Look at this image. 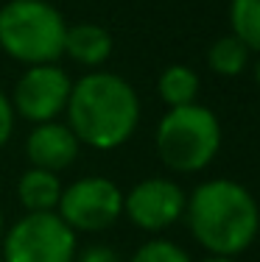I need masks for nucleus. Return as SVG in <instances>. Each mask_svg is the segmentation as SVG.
I'll list each match as a JSON object with an SVG mask.
<instances>
[{
	"label": "nucleus",
	"mask_w": 260,
	"mask_h": 262,
	"mask_svg": "<svg viewBox=\"0 0 260 262\" xmlns=\"http://www.w3.org/2000/svg\"><path fill=\"white\" fill-rule=\"evenodd\" d=\"M0 262H3V259H0Z\"/></svg>",
	"instance_id": "nucleus-21"
},
{
	"label": "nucleus",
	"mask_w": 260,
	"mask_h": 262,
	"mask_svg": "<svg viewBox=\"0 0 260 262\" xmlns=\"http://www.w3.org/2000/svg\"><path fill=\"white\" fill-rule=\"evenodd\" d=\"M17 198L28 212H53L62 198V184L56 173L42 170V167L26 170L20 184H17Z\"/></svg>",
	"instance_id": "nucleus-11"
},
{
	"label": "nucleus",
	"mask_w": 260,
	"mask_h": 262,
	"mask_svg": "<svg viewBox=\"0 0 260 262\" xmlns=\"http://www.w3.org/2000/svg\"><path fill=\"white\" fill-rule=\"evenodd\" d=\"M132 262H190V257L171 240H148L134 251Z\"/></svg>",
	"instance_id": "nucleus-15"
},
{
	"label": "nucleus",
	"mask_w": 260,
	"mask_h": 262,
	"mask_svg": "<svg viewBox=\"0 0 260 262\" xmlns=\"http://www.w3.org/2000/svg\"><path fill=\"white\" fill-rule=\"evenodd\" d=\"M73 81L67 73L56 64H31L20 76L14 86V103L17 115L34 123H48L67 109V98H70Z\"/></svg>",
	"instance_id": "nucleus-7"
},
{
	"label": "nucleus",
	"mask_w": 260,
	"mask_h": 262,
	"mask_svg": "<svg viewBox=\"0 0 260 262\" xmlns=\"http://www.w3.org/2000/svg\"><path fill=\"white\" fill-rule=\"evenodd\" d=\"M26 154L34 167L42 170L59 173L65 167H70L78 157V140L70 131V126H62V123H36V128L28 134L26 142Z\"/></svg>",
	"instance_id": "nucleus-9"
},
{
	"label": "nucleus",
	"mask_w": 260,
	"mask_h": 262,
	"mask_svg": "<svg viewBox=\"0 0 260 262\" xmlns=\"http://www.w3.org/2000/svg\"><path fill=\"white\" fill-rule=\"evenodd\" d=\"M65 17L45 0H9L0 9V48L26 64H53L65 53Z\"/></svg>",
	"instance_id": "nucleus-3"
},
{
	"label": "nucleus",
	"mask_w": 260,
	"mask_h": 262,
	"mask_svg": "<svg viewBox=\"0 0 260 262\" xmlns=\"http://www.w3.org/2000/svg\"><path fill=\"white\" fill-rule=\"evenodd\" d=\"M76 232L56 212H28L9 229L3 262H73Z\"/></svg>",
	"instance_id": "nucleus-5"
},
{
	"label": "nucleus",
	"mask_w": 260,
	"mask_h": 262,
	"mask_svg": "<svg viewBox=\"0 0 260 262\" xmlns=\"http://www.w3.org/2000/svg\"><path fill=\"white\" fill-rule=\"evenodd\" d=\"M65 53L84 67H98L112 53V36L101 26L78 23V26L67 28L65 34Z\"/></svg>",
	"instance_id": "nucleus-10"
},
{
	"label": "nucleus",
	"mask_w": 260,
	"mask_h": 262,
	"mask_svg": "<svg viewBox=\"0 0 260 262\" xmlns=\"http://www.w3.org/2000/svg\"><path fill=\"white\" fill-rule=\"evenodd\" d=\"M78 262H121V257H117L112 248H107V246H92V248H87V251L82 254Z\"/></svg>",
	"instance_id": "nucleus-17"
},
{
	"label": "nucleus",
	"mask_w": 260,
	"mask_h": 262,
	"mask_svg": "<svg viewBox=\"0 0 260 262\" xmlns=\"http://www.w3.org/2000/svg\"><path fill=\"white\" fill-rule=\"evenodd\" d=\"M11 126H14V109L0 90V145H6V140L11 137Z\"/></svg>",
	"instance_id": "nucleus-16"
},
{
	"label": "nucleus",
	"mask_w": 260,
	"mask_h": 262,
	"mask_svg": "<svg viewBox=\"0 0 260 262\" xmlns=\"http://www.w3.org/2000/svg\"><path fill=\"white\" fill-rule=\"evenodd\" d=\"M185 212L196 243L221 257L249 248L260 229V209L252 192L230 179L199 184L185 204Z\"/></svg>",
	"instance_id": "nucleus-2"
},
{
	"label": "nucleus",
	"mask_w": 260,
	"mask_h": 262,
	"mask_svg": "<svg viewBox=\"0 0 260 262\" xmlns=\"http://www.w3.org/2000/svg\"><path fill=\"white\" fill-rule=\"evenodd\" d=\"M0 234H3V212H0Z\"/></svg>",
	"instance_id": "nucleus-20"
},
{
	"label": "nucleus",
	"mask_w": 260,
	"mask_h": 262,
	"mask_svg": "<svg viewBox=\"0 0 260 262\" xmlns=\"http://www.w3.org/2000/svg\"><path fill=\"white\" fill-rule=\"evenodd\" d=\"M255 76H257V84H260V61H257V67H255Z\"/></svg>",
	"instance_id": "nucleus-19"
},
{
	"label": "nucleus",
	"mask_w": 260,
	"mask_h": 262,
	"mask_svg": "<svg viewBox=\"0 0 260 262\" xmlns=\"http://www.w3.org/2000/svg\"><path fill=\"white\" fill-rule=\"evenodd\" d=\"M70 131L78 142L109 151L134 134L140 101L134 86L115 73H90L78 78L67 98Z\"/></svg>",
	"instance_id": "nucleus-1"
},
{
	"label": "nucleus",
	"mask_w": 260,
	"mask_h": 262,
	"mask_svg": "<svg viewBox=\"0 0 260 262\" xmlns=\"http://www.w3.org/2000/svg\"><path fill=\"white\" fill-rule=\"evenodd\" d=\"M159 98L171 106H188L196 103V95H199V76H196L190 67L185 64H171L168 70H163V76L157 81Z\"/></svg>",
	"instance_id": "nucleus-12"
},
{
	"label": "nucleus",
	"mask_w": 260,
	"mask_h": 262,
	"mask_svg": "<svg viewBox=\"0 0 260 262\" xmlns=\"http://www.w3.org/2000/svg\"><path fill=\"white\" fill-rule=\"evenodd\" d=\"M249 48L238 39L235 34H227L221 39H215L207 51V64L213 67L218 76H238L249 64Z\"/></svg>",
	"instance_id": "nucleus-13"
},
{
	"label": "nucleus",
	"mask_w": 260,
	"mask_h": 262,
	"mask_svg": "<svg viewBox=\"0 0 260 262\" xmlns=\"http://www.w3.org/2000/svg\"><path fill=\"white\" fill-rule=\"evenodd\" d=\"M230 23L232 34L249 51H260V0H232Z\"/></svg>",
	"instance_id": "nucleus-14"
},
{
	"label": "nucleus",
	"mask_w": 260,
	"mask_h": 262,
	"mask_svg": "<svg viewBox=\"0 0 260 262\" xmlns=\"http://www.w3.org/2000/svg\"><path fill=\"white\" fill-rule=\"evenodd\" d=\"M185 204L188 198L182 187L171 179H146L134 184L129 195H123V212L146 232H163L173 226L185 215Z\"/></svg>",
	"instance_id": "nucleus-8"
},
{
	"label": "nucleus",
	"mask_w": 260,
	"mask_h": 262,
	"mask_svg": "<svg viewBox=\"0 0 260 262\" xmlns=\"http://www.w3.org/2000/svg\"><path fill=\"white\" fill-rule=\"evenodd\" d=\"M202 262H232V257H221V254H213V257H204Z\"/></svg>",
	"instance_id": "nucleus-18"
},
{
	"label": "nucleus",
	"mask_w": 260,
	"mask_h": 262,
	"mask_svg": "<svg viewBox=\"0 0 260 262\" xmlns=\"http://www.w3.org/2000/svg\"><path fill=\"white\" fill-rule=\"evenodd\" d=\"M221 148L218 117L199 103L173 106L157 126V154L176 173H196L215 159Z\"/></svg>",
	"instance_id": "nucleus-4"
},
{
	"label": "nucleus",
	"mask_w": 260,
	"mask_h": 262,
	"mask_svg": "<svg viewBox=\"0 0 260 262\" xmlns=\"http://www.w3.org/2000/svg\"><path fill=\"white\" fill-rule=\"evenodd\" d=\"M123 212V192L104 176H87L62 190L59 217L73 232H104Z\"/></svg>",
	"instance_id": "nucleus-6"
}]
</instances>
